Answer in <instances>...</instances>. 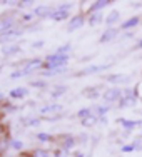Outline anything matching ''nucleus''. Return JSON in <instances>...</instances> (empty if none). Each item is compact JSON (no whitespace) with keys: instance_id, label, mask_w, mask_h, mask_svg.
I'll use <instances>...</instances> for the list:
<instances>
[{"instance_id":"obj_1","label":"nucleus","mask_w":142,"mask_h":157,"mask_svg":"<svg viewBox=\"0 0 142 157\" xmlns=\"http://www.w3.org/2000/svg\"><path fill=\"white\" fill-rule=\"evenodd\" d=\"M69 60V55H60V54H54V55H48L47 60L44 65L50 70H57V69H62L63 65Z\"/></svg>"},{"instance_id":"obj_2","label":"nucleus","mask_w":142,"mask_h":157,"mask_svg":"<svg viewBox=\"0 0 142 157\" xmlns=\"http://www.w3.org/2000/svg\"><path fill=\"white\" fill-rule=\"evenodd\" d=\"M119 97H121V89L119 87H110L102 94V99L106 100V102H115Z\"/></svg>"},{"instance_id":"obj_3","label":"nucleus","mask_w":142,"mask_h":157,"mask_svg":"<svg viewBox=\"0 0 142 157\" xmlns=\"http://www.w3.org/2000/svg\"><path fill=\"white\" fill-rule=\"evenodd\" d=\"M107 67H109V63L107 65H89L85 67L84 70L79 74V75H89V74H95V72H102V70H106Z\"/></svg>"},{"instance_id":"obj_4","label":"nucleus","mask_w":142,"mask_h":157,"mask_svg":"<svg viewBox=\"0 0 142 157\" xmlns=\"http://www.w3.org/2000/svg\"><path fill=\"white\" fill-rule=\"evenodd\" d=\"M18 35H20V30H13V29H10V30L3 32L2 35H0V42H10V40L17 39Z\"/></svg>"},{"instance_id":"obj_5","label":"nucleus","mask_w":142,"mask_h":157,"mask_svg":"<svg viewBox=\"0 0 142 157\" xmlns=\"http://www.w3.org/2000/svg\"><path fill=\"white\" fill-rule=\"evenodd\" d=\"M84 17L82 15H77V17H74L72 20L69 22V32H74V30H77V29H80L82 25H84Z\"/></svg>"},{"instance_id":"obj_6","label":"nucleus","mask_w":142,"mask_h":157,"mask_svg":"<svg viewBox=\"0 0 142 157\" xmlns=\"http://www.w3.org/2000/svg\"><path fill=\"white\" fill-rule=\"evenodd\" d=\"M117 35H119L117 29H109V30H106V32H104V35L100 37V42H102V44L104 42H110V40H114Z\"/></svg>"},{"instance_id":"obj_7","label":"nucleus","mask_w":142,"mask_h":157,"mask_svg":"<svg viewBox=\"0 0 142 157\" xmlns=\"http://www.w3.org/2000/svg\"><path fill=\"white\" fill-rule=\"evenodd\" d=\"M39 67H42V60H40V59H33V60H29L25 63L24 70L29 74V72H32V70H37Z\"/></svg>"},{"instance_id":"obj_8","label":"nucleus","mask_w":142,"mask_h":157,"mask_svg":"<svg viewBox=\"0 0 142 157\" xmlns=\"http://www.w3.org/2000/svg\"><path fill=\"white\" fill-rule=\"evenodd\" d=\"M33 12H35V15H39V17H47V15L50 17L54 10H52L48 5H40V7H37V9L33 10Z\"/></svg>"},{"instance_id":"obj_9","label":"nucleus","mask_w":142,"mask_h":157,"mask_svg":"<svg viewBox=\"0 0 142 157\" xmlns=\"http://www.w3.org/2000/svg\"><path fill=\"white\" fill-rule=\"evenodd\" d=\"M107 5H110L109 0H99V2H94L90 5V13H97L100 9H104V7H107Z\"/></svg>"},{"instance_id":"obj_10","label":"nucleus","mask_w":142,"mask_h":157,"mask_svg":"<svg viewBox=\"0 0 142 157\" xmlns=\"http://www.w3.org/2000/svg\"><path fill=\"white\" fill-rule=\"evenodd\" d=\"M62 110V105L60 104H52V105H45V107H42V109H40V112H42V114H48V112H60Z\"/></svg>"},{"instance_id":"obj_11","label":"nucleus","mask_w":142,"mask_h":157,"mask_svg":"<svg viewBox=\"0 0 142 157\" xmlns=\"http://www.w3.org/2000/svg\"><path fill=\"white\" fill-rule=\"evenodd\" d=\"M20 52V47L18 45H7V47H2V54L3 55H13V54H18Z\"/></svg>"},{"instance_id":"obj_12","label":"nucleus","mask_w":142,"mask_h":157,"mask_svg":"<svg viewBox=\"0 0 142 157\" xmlns=\"http://www.w3.org/2000/svg\"><path fill=\"white\" fill-rule=\"evenodd\" d=\"M119 17H121V15H119V12H117V10H112V12L109 13V15L106 17V24H107V25H114L115 22L119 20Z\"/></svg>"},{"instance_id":"obj_13","label":"nucleus","mask_w":142,"mask_h":157,"mask_svg":"<svg viewBox=\"0 0 142 157\" xmlns=\"http://www.w3.org/2000/svg\"><path fill=\"white\" fill-rule=\"evenodd\" d=\"M52 20H65L67 18V12L65 10H54L52 12V15H50Z\"/></svg>"},{"instance_id":"obj_14","label":"nucleus","mask_w":142,"mask_h":157,"mask_svg":"<svg viewBox=\"0 0 142 157\" xmlns=\"http://www.w3.org/2000/svg\"><path fill=\"white\" fill-rule=\"evenodd\" d=\"M139 22H140L139 17H132V18H129L127 22H124V24H122V29H132V27H136Z\"/></svg>"},{"instance_id":"obj_15","label":"nucleus","mask_w":142,"mask_h":157,"mask_svg":"<svg viewBox=\"0 0 142 157\" xmlns=\"http://www.w3.org/2000/svg\"><path fill=\"white\" fill-rule=\"evenodd\" d=\"M24 95H27V89H24V87L10 90V97H13V99H18V97H24Z\"/></svg>"},{"instance_id":"obj_16","label":"nucleus","mask_w":142,"mask_h":157,"mask_svg":"<svg viewBox=\"0 0 142 157\" xmlns=\"http://www.w3.org/2000/svg\"><path fill=\"white\" fill-rule=\"evenodd\" d=\"M12 25H13V22L12 20H2L0 22V32H7V30H10L12 29Z\"/></svg>"},{"instance_id":"obj_17","label":"nucleus","mask_w":142,"mask_h":157,"mask_svg":"<svg viewBox=\"0 0 142 157\" xmlns=\"http://www.w3.org/2000/svg\"><path fill=\"white\" fill-rule=\"evenodd\" d=\"M100 20H102V15L97 12V13H92V15H90V18H89V24H90V25H97V24H100Z\"/></svg>"},{"instance_id":"obj_18","label":"nucleus","mask_w":142,"mask_h":157,"mask_svg":"<svg viewBox=\"0 0 142 157\" xmlns=\"http://www.w3.org/2000/svg\"><path fill=\"white\" fill-rule=\"evenodd\" d=\"M107 80H109V82H127V80H129V77H124V75H119V74H117V75H109V77H107Z\"/></svg>"},{"instance_id":"obj_19","label":"nucleus","mask_w":142,"mask_h":157,"mask_svg":"<svg viewBox=\"0 0 142 157\" xmlns=\"http://www.w3.org/2000/svg\"><path fill=\"white\" fill-rule=\"evenodd\" d=\"M136 104V99L134 97H125V99H122V102L119 104L121 107H129V105H134Z\"/></svg>"},{"instance_id":"obj_20","label":"nucleus","mask_w":142,"mask_h":157,"mask_svg":"<svg viewBox=\"0 0 142 157\" xmlns=\"http://www.w3.org/2000/svg\"><path fill=\"white\" fill-rule=\"evenodd\" d=\"M121 124L125 127V129H134L136 125H139V121H121Z\"/></svg>"},{"instance_id":"obj_21","label":"nucleus","mask_w":142,"mask_h":157,"mask_svg":"<svg viewBox=\"0 0 142 157\" xmlns=\"http://www.w3.org/2000/svg\"><path fill=\"white\" fill-rule=\"evenodd\" d=\"M95 121H97V117H95V115H89L87 119H84V121H82V125H85V127L94 125V124H95Z\"/></svg>"},{"instance_id":"obj_22","label":"nucleus","mask_w":142,"mask_h":157,"mask_svg":"<svg viewBox=\"0 0 142 157\" xmlns=\"http://www.w3.org/2000/svg\"><path fill=\"white\" fill-rule=\"evenodd\" d=\"M77 115H79L82 121H84V119L89 117V115H92V110H90V109H80L79 112H77Z\"/></svg>"},{"instance_id":"obj_23","label":"nucleus","mask_w":142,"mask_h":157,"mask_svg":"<svg viewBox=\"0 0 142 157\" xmlns=\"http://www.w3.org/2000/svg\"><path fill=\"white\" fill-rule=\"evenodd\" d=\"M10 145V140H5V139H2L0 140V154H3V152L7 151V147Z\"/></svg>"},{"instance_id":"obj_24","label":"nucleus","mask_w":142,"mask_h":157,"mask_svg":"<svg viewBox=\"0 0 142 157\" xmlns=\"http://www.w3.org/2000/svg\"><path fill=\"white\" fill-rule=\"evenodd\" d=\"M24 75H27V72H25V70H17V72L10 74V78H20V77H24Z\"/></svg>"},{"instance_id":"obj_25","label":"nucleus","mask_w":142,"mask_h":157,"mask_svg":"<svg viewBox=\"0 0 142 157\" xmlns=\"http://www.w3.org/2000/svg\"><path fill=\"white\" fill-rule=\"evenodd\" d=\"M69 50H70V45H69V44H65V45H62L60 48H59L57 54H60V55H67V52H69Z\"/></svg>"},{"instance_id":"obj_26","label":"nucleus","mask_w":142,"mask_h":157,"mask_svg":"<svg viewBox=\"0 0 142 157\" xmlns=\"http://www.w3.org/2000/svg\"><path fill=\"white\" fill-rule=\"evenodd\" d=\"M33 157H50V155H48L47 151H40V149H39V151L33 152Z\"/></svg>"},{"instance_id":"obj_27","label":"nucleus","mask_w":142,"mask_h":157,"mask_svg":"<svg viewBox=\"0 0 142 157\" xmlns=\"http://www.w3.org/2000/svg\"><path fill=\"white\" fill-rule=\"evenodd\" d=\"M74 144H75V140H74L72 137H69V139L65 140V144H63V147H65V149H70V147H74Z\"/></svg>"},{"instance_id":"obj_28","label":"nucleus","mask_w":142,"mask_h":157,"mask_svg":"<svg viewBox=\"0 0 142 157\" xmlns=\"http://www.w3.org/2000/svg\"><path fill=\"white\" fill-rule=\"evenodd\" d=\"M57 87H59V89L54 92V97H59L60 94H63V92H65V87H62V85H57Z\"/></svg>"},{"instance_id":"obj_29","label":"nucleus","mask_w":142,"mask_h":157,"mask_svg":"<svg viewBox=\"0 0 142 157\" xmlns=\"http://www.w3.org/2000/svg\"><path fill=\"white\" fill-rule=\"evenodd\" d=\"M39 140H42V142H47V140H50V136L48 134H39Z\"/></svg>"},{"instance_id":"obj_30","label":"nucleus","mask_w":142,"mask_h":157,"mask_svg":"<svg viewBox=\"0 0 142 157\" xmlns=\"http://www.w3.org/2000/svg\"><path fill=\"white\" fill-rule=\"evenodd\" d=\"M92 110H95L97 112V114H106V112H107V107H94V109H92Z\"/></svg>"},{"instance_id":"obj_31","label":"nucleus","mask_w":142,"mask_h":157,"mask_svg":"<svg viewBox=\"0 0 142 157\" xmlns=\"http://www.w3.org/2000/svg\"><path fill=\"white\" fill-rule=\"evenodd\" d=\"M10 145H12L13 149H22V142H18V140H12Z\"/></svg>"},{"instance_id":"obj_32","label":"nucleus","mask_w":142,"mask_h":157,"mask_svg":"<svg viewBox=\"0 0 142 157\" xmlns=\"http://www.w3.org/2000/svg\"><path fill=\"white\" fill-rule=\"evenodd\" d=\"M69 9H72V3H62V5L59 7V10H65V12H67Z\"/></svg>"},{"instance_id":"obj_33","label":"nucleus","mask_w":142,"mask_h":157,"mask_svg":"<svg viewBox=\"0 0 142 157\" xmlns=\"http://www.w3.org/2000/svg\"><path fill=\"white\" fill-rule=\"evenodd\" d=\"M30 85H33V87H44V85H45V82H42V80H35V82H32Z\"/></svg>"},{"instance_id":"obj_34","label":"nucleus","mask_w":142,"mask_h":157,"mask_svg":"<svg viewBox=\"0 0 142 157\" xmlns=\"http://www.w3.org/2000/svg\"><path fill=\"white\" fill-rule=\"evenodd\" d=\"M32 3H33L32 0H25V2H18L17 5H18V7H27V5H32Z\"/></svg>"},{"instance_id":"obj_35","label":"nucleus","mask_w":142,"mask_h":157,"mask_svg":"<svg viewBox=\"0 0 142 157\" xmlns=\"http://www.w3.org/2000/svg\"><path fill=\"white\" fill-rule=\"evenodd\" d=\"M134 147H136V149H142V139H136V140H134Z\"/></svg>"},{"instance_id":"obj_36","label":"nucleus","mask_w":142,"mask_h":157,"mask_svg":"<svg viewBox=\"0 0 142 157\" xmlns=\"http://www.w3.org/2000/svg\"><path fill=\"white\" fill-rule=\"evenodd\" d=\"M134 149H136V147H134V144H130V145H124L122 151H124V152H130V151H134Z\"/></svg>"},{"instance_id":"obj_37","label":"nucleus","mask_w":142,"mask_h":157,"mask_svg":"<svg viewBox=\"0 0 142 157\" xmlns=\"http://www.w3.org/2000/svg\"><path fill=\"white\" fill-rule=\"evenodd\" d=\"M42 45H44V40H39V42H33V44H32L33 48H40Z\"/></svg>"},{"instance_id":"obj_38","label":"nucleus","mask_w":142,"mask_h":157,"mask_svg":"<svg viewBox=\"0 0 142 157\" xmlns=\"http://www.w3.org/2000/svg\"><path fill=\"white\" fill-rule=\"evenodd\" d=\"M39 124H40V121H39V119H33V121L29 122V125H39Z\"/></svg>"},{"instance_id":"obj_39","label":"nucleus","mask_w":142,"mask_h":157,"mask_svg":"<svg viewBox=\"0 0 142 157\" xmlns=\"http://www.w3.org/2000/svg\"><path fill=\"white\" fill-rule=\"evenodd\" d=\"M136 48H142V40H139V42H137V45H136Z\"/></svg>"},{"instance_id":"obj_40","label":"nucleus","mask_w":142,"mask_h":157,"mask_svg":"<svg viewBox=\"0 0 142 157\" xmlns=\"http://www.w3.org/2000/svg\"><path fill=\"white\" fill-rule=\"evenodd\" d=\"M55 157H65V155H62V152H55Z\"/></svg>"},{"instance_id":"obj_41","label":"nucleus","mask_w":142,"mask_h":157,"mask_svg":"<svg viewBox=\"0 0 142 157\" xmlns=\"http://www.w3.org/2000/svg\"><path fill=\"white\" fill-rule=\"evenodd\" d=\"M77 157H84V155H82V154H79V155H77Z\"/></svg>"},{"instance_id":"obj_42","label":"nucleus","mask_w":142,"mask_h":157,"mask_svg":"<svg viewBox=\"0 0 142 157\" xmlns=\"http://www.w3.org/2000/svg\"><path fill=\"white\" fill-rule=\"evenodd\" d=\"M0 99H2V94H0Z\"/></svg>"}]
</instances>
